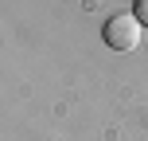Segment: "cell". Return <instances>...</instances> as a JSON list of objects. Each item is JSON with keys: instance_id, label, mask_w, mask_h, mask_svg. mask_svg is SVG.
Masks as SVG:
<instances>
[{"instance_id": "2", "label": "cell", "mask_w": 148, "mask_h": 141, "mask_svg": "<svg viewBox=\"0 0 148 141\" xmlns=\"http://www.w3.org/2000/svg\"><path fill=\"white\" fill-rule=\"evenodd\" d=\"M136 20L148 28V0H140V4H136Z\"/></svg>"}, {"instance_id": "1", "label": "cell", "mask_w": 148, "mask_h": 141, "mask_svg": "<svg viewBox=\"0 0 148 141\" xmlns=\"http://www.w3.org/2000/svg\"><path fill=\"white\" fill-rule=\"evenodd\" d=\"M140 28L144 24L136 20V16H113V20L105 24V43H109L113 51H133V47L140 43Z\"/></svg>"}]
</instances>
